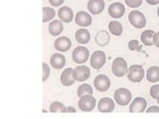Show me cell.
I'll use <instances>...</instances> for the list:
<instances>
[{
  "instance_id": "35",
  "label": "cell",
  "mask_w": 159,
  "mask_h": 119,
  "mask_svg": "<svg viewBox=\"0 0 159 119\" xmlns=\"http://www.w3.org/2000/svg\"><path fill=\"white\" fill-rule=\"evenodd\" d=\"M145 1L148 4H150V5H157V4H159V0H145Z\"/></svg>"
},
{
  "instance_id": "8",
  "label": "cell",
  "mask_w": 159,
  "mask_h": 119,
  "mask_svg": "<svg viewBox=\"0 0 159 119\" xmlns=\"http://www.w3.org/2000/svg\"><path fill=\"white\" fill-rule=\"evenodd\" d=\"M93 84L97 90L104 92L108 90V88L111 87V79L108 78V77L104 76V74H98L94 78Z\"/></svg>"
},
{
  "instance_id": "2",
  "label": "cell",
  "mask_w": 159,
  "mask_h": 119,
  "mask_svg": "<svg viewBox=\"0 0 159 119\" xmlns=\"http://www.w3.org/2000/svg\"><path fill=\"white\" fill-rule=\"evenodd\" d=\"M114 100L120 106H125L131 100V92L129 89L120 87L114 91Z\"/></svg>"
},
{
  "instance_id": "29",
  "label": "cell",
  "mask_w": 159,
  "mask_h": 119,
  "mask_svg": "<svg viewBox=\"0 0 159 119\" xmlns=\"http://www.w3.org/2000/svg\"><path fill=\"white\" fill-rule=\"evenodd\" d=\"M50 73H51V69H50V67L46 63H43V77H42V81L43 82H46L47 79L50 77Z\"/></svg>"
},
{
  "instance_id": "4",
  "label": "cell",
  "mask_w": 159,
  "mask_h": 119,
  "mask_svg": "<svg viewBox=\"0 0 159 119\" xmlns=\"http://www.w3.org/2000/svg\"><path fill=\"white\" fill-rule=\"evenodd\" d=\"M128 20L134 28L141 29L146 25V18L142 12L138 10H133L128 15Z\"/></svg>"
},
{
  "instance_id": "26",
  "label": "cell",
  "mask_w": 159,
  "mask_h": 119,
  "mask_svg": "<svg viewBox=\"0 0 159 119\" xmlns=\"http://www.w3.org/2000/svg\"><path fill=\"white\" fill-rule=\"evenodd\" d=\"M56 12L53 8L50 7H43V22L46 23L48 21H51V20L55 17Z\"/></svg>"
},
{
  "instance_id": "33",
  "label": "cell",
  "mask_w": 159,
  "mask_h": 119,
  "mask_svg": "<svg viewBox=\"0 0 159 119\" xmlns=\"http://www.w3.org/2000/svg\"><path fill=\"white\" fill-rule=\"evenodd\" d=\"M147 113H151V112H158L159 113V106H150L147 110H146Z\"/></svg>"
},
{
  "instance_id": "17",
  "label": "cell",
  "mask_w": 159,
  "mask_h": 119,
  "mask_svg": "<svg viewBox=\"0 0 159 119\" xmlns=\"http://www.w3.org/2000/svg\"><path fill=\"white\" fill-rule=\"evenodd\" d=\"M58 16H59L60 20H61L62 22L70 23V22H72V20L74 18V12L70 7L63 6V7H61L59 9Z\"/></svg>"
},
{
  "instance_id": "14",
  "label": "cell",
  "mask_w": 159,
  "mask_h": 119,
  "mask_svg": "<svg viewBox=\"0 0 159 119\" xmlns=\"http://www.w3.org/2000/svg\"><path fill=\"white\" fill-rule=\"evenodd\" d=\"M104 9V1L103 0H89L88 2V10L93 15H98L102 13Z\"/></svg>"
},
{
  "instance_id": "32",
  "label": "cell",
  "mask_w": 159,
  "mask_h": 119,
  "mask_svg": "<svg viewBox=\"0 0 159 119\" xmlns=\"http://www.w3.org/2000/svg\"><path fill=\"white\" fill-rule=\"evenodd\" d=\"M64 1H65V0H49L50 4H51L52 6H54V7L61 6V5L64 3Z\"/></svg>"
},
{
  "instance_id": "38",
  "label": "cell",
  "mask_w": 159,
  "mask_h": 119,
  "mask_svg": "<svg viewBox=\"0 0 159 119\" xmlns=\"http://www.w3.org/2000/svg\"><path fill=\"white\" fill-rule=\"evenodd\" d=\"M157 102H158V104H159V96L157 97Z\"/></svg>"
},
{
  "instance_id": "20",
  "label": "cell",
  "mask_w": 159,
  "mask_h": 119,
  "mask_svg": "<svg viewBox=\"0 0 159 119\" xmlns=\"http://www.w3.org/2000/svg\"><path fill=\"white\" fill-rule=\"evenodd\" d=\"M63 22L61 20H54L51 23L49 24V33L52 35V36H59L60 34L63 32Z\"/></svg>"
},
{
  "instance_id": "22",
  "label": "cell",
  "mask_w": 159,
  "mask_h": 119,
  "mask_svg": "<svg viewBox=\"0 0 159 119\" xmlns=\"http://www.w3.org/2000/svg\"><path fill=\"white\" fill-rule=\"evenodd\" d=\"M154 34H155V32L152 31V30H145V31L142 32L140 35L141 42L145 45V46H152V45H154V42H153Z\"/></svg>"
},
{
  "instance_id": "15",
  "label": "cell",
  "mask_w": 159,
  "mask_h": 119,
  "mask_svg": "<svg viewBox=\"0 0 159 119\" xmlns=\"http://www.w3.org/2000/svg\"><path fill=\"white\" fill-rule=\"evenodd\" d=\"M114 101L109 97H103L98 102V108L101 112H111L114 109Z\"/></svg>"
},
{
  "instance_id": "28",
  "label": "cell",
  "mask_w": 159,
  "mask_h": 119,
  "mask_svg": "<svg viewBox=\"0 0 159 119\" xmlns=\"http://www.w3.org/2000/svg\"><path fill=\"white\" fill-rule=\"evenodd\" d=\"M128 49L130 51H138V52H141V47L139 45L137 40H130L128 42Z\"/></svg>"
},
{
  "instance_id": "1",
  "label": "cell",
  "mask_w": 159,
  "mask_h": 119,
  "mask_svg": "<svg viewBox=\"0 0 159 119\" xmlns=\"http://www.w3.org/2000/svg\"><path fill=\"white\" fill-rule=\"evenodd\" d=\"M111 71L114 76L117 77H121L123 76H125L128 72L126 61L123 58L114 59V61L112 62L111 64Z\"/></svg>"
},
{
  "instance_id": "7",
  "label": "cell",
  "mask_w": 159,
  "mask_h": 119,
  "mask_svg": "<svg viewBox=\"0 0 159 119\" xmlns=\"http://www.w3.org/2000/svg\"><path fill=\"white\" fill-rule=\"evenodd\" d=\"M106 60H107V56H106V54H104V52L96 51V52H93L91 56L89 62H91V66L94 69H99L104 66Z\"/></svg>"
},
{
  "instance_id": "11",
  "label": "cell",
  "mask_w": 159,
  "mask_h": 119,
  "mask_svg": "<svg viewBox=\"0 0 159 119\" xmlns=\"http://www.w3.org/2000/svg\"><path fill=\"white\" fill-rule=\"evenodd\" d=\"M124 12H125V7H124V5L120 2H114L109 5V7H108V14L111 15L112 18H116V19L121 18L124 15Z\"/></svg>"
},
{
  "instance_id": "16",
  "label": "cell",
  "mask_w": 159,
  "mask_h": 119,
  "mask_svg": "<svg viewBox=\"0 0 159 119\" xmlns=\"http://www.w3.org/2000/svg\"><path fill=\"white\" fill-rule=\"evenodd\" d=\"M76 82V79L74 77V69L72 68H68L64 69V72L61 74V82L65 86H73Z\"/></svg>"
},
{
  "instance_id": "21",
  "label": "cell",
  "mask_w": 159,
  "mask_h": 119,
  "mask_svg": "<svg viewBox=\"0 0 159 119\" xmlns=\"http://www.w3.org/2000/svg\"><path fill=\"white\" fill-rule=\"evenodd\" d=\"M76 40L80 44H83V45L88 44L89 42V40H91V34H89V32L84 28L79 29L76 32Z\"/></svg>"
},
{
  "instance_id": "30",
  "label": "cell",
  "mask_w": 159,
  "mask_h": 119,
  "mask_svg": "<svg viewBox=\"0 0 159 119\" xmlns=\"http://www.w3.org/2000/svg\"><path fill=\"white\" fill-rule=\"evenodd\" d=\"M124 2L130 8H137L141 5L142 0H124Z\"/></svg>"
},
{
  "instance_id": "13",
  "label": "cell",
  "mask_w": 159,
  "mask_h": 119,
  "mask_svg": "<svg viewBox=\"0 0 159 119\" xmlns=\"http://www.w3.org/2000/svg\"><path fill=\"white\" fill-rule=\"evenodd\" d=\"M54 47L59 52H67L72 47V41L68 37H60L55 41Z\"/></svg>"
},
{
  "instance_id": "6",
  "label": "cell",
  "mask_w": 159,
  "mask_h": 119,
  "mask_svg": "<svg viewBox=\"0 0 159 119\" xmlns=\"http://www.w3.org/2000/svg\"><path fill=\"white\" fill-rule=\"evenodd\" d=\"M72 58L76 64H84L89 58V52L86 47H77L73 51Z\"/></svg>"
},
{
  "instance_id": "9",
  "label": "cell",
  "mask_w": 159,
  "mask_h": 119,
  "mask_svg": "<svg viewBox=\"0 0 159 119\" xmlns=\"http://www.w3.org/2000/svg\"><path fill=\"white\" fill-rule=\"evenodd\" d=\"M147 106V101L143 97L134 98L129 105V112L131 113H141L145 111Z\"/></svg>"
},
{
  "instance_id": "27",
  "label": "cell",
  "mask_w": 159,
  "mask_h": 119,
  "mask_svg": "<svg viewBox=\"0 0 159 119\" xmlns=\"http://www.w3.org/2000/svg\"><path fill=\"white\" fill-rule=\"evenodd\" d=\"M66 106L64 105L62 102L55 101L50 105V112L55 113V112H66Z\"/></svg>"
},
{
  "instance_id": "18",
  "label": "cell",
  "mask_w": 159,
  "mask_h": 119,
  "mask_svg": "<svg viewBox=\"0 0 159 119\" xmlns=\"http://www.w3.org/2000/svg\"><path fill=\"white\" fill-rule=\"evenodd\" d=\"M50 64L55 69H61L66 64V58L62 54H54L50 59Z\"/></svg>"
},
{
  "instance_id": "37",
  "label": "cell",
  "mask_w": 159,
  "mask_h": 119,
  "mask_svg": "<svg viewBox=\"0 0 159 119\" xmlns=\"http://www.w3.org/2000/svg\"><path fill=\"white\" fill-rule=\"evenodd\" d=\"M157 15H158V17H159V7L157 8Z\"/></svg>"
},
{
  "instance_id": "31",
  "label": "cell",
  "mask_w": 159,
  "mask_h": 119,
  "mask_svg": "<svg viewBox=\"0 0 159 119\" xmlns=\"http://www.w3.org/2000/svg\"><path fill=\"white\" fill-rule=\"evenodd\" d=\"M150 95L152 98L157 99V97L159 96V84H154L150 88Z\"/></svg>"
},
{
  "instance_id": "36",
  "label": "cell",
  "mask_w": 159,
  "mask_h": 119,
  "mask_svg": "<svg viewBox=\"0 0 159 119\" xmlns=\"http://www.w3.org/2000/svg\"><path fill=\"white\" fill-rule=\"evenodd\" d=\"M66 112H76V109H75L73 106H69V107H67L66 108Z\"/></svg>"
},
{
  "instance_id": "34",
  "label": "cell",
  "mask_w": 159,
  "mask_h": 119,
  "mask_svg": "<svg viewBox=\"0 0 159 119\" xmlns=\"http://www.w3.org/2000/svg\"><path fill=\"white\" fill-rule=\"evenodd\" d=\"M153 42H154V45H156V47L159 48V32H157V33L154 34Z\"/></svg>"
},
{
  "instance_id": "24",
  "label": "cell",
  "mask_w": 159,
  "mask_h": 119,
  "mask_svg": "<svg viewBox=\"0 0 159 119\" xmlns=\"http://www.w3.org/2000/svg\"><path fill=\"white\" fill-rule=\"evenodd\" d=\"M108 30L113 36H120L123 32L122 24L118 21H111L108 23Z\"/></svg>"
},
{
  "instance_id": "12",
  "label": "cell",
  "mask_w": 159,
  "mask_h": 119,
  "mask_svg": "<svg viewBox=\"0 0 159 119\" xmlns=\"http://www.w3.org/2000/svg\"><path fill=\"white\" fill-rule=\"evenodd\" d=\"M75 21H76V24L79 25V26L82 27H89V25L92 24L93 18L88 12L86 11H80L77 13L76 17H75Z\"/></svg>"
},
{
  "instance_id": "3",
  "label": "cell",
  "mask_w": 159,
  "mask_h": 119,
  "mask_svg": "<svg viewBox=\"0 0 159 119\" xmlns=\"http://www.w3.org/2000/svg\"><path fill=\"white\" fill-rule=\"evenodd\" d=\"M144 77V69L140 64H132L128 68L127 78L131 82H140Z\"/></svg>"
},
{
  "instance_id": "25",
  "label": "cell",
  "mask_w": 159,
  "mask_h": 119,
  "mask_svg": "<svg viewBox=\"0 0 159 119\" xmlns=\"http://www.w3.org/2000/svg\"><path fill=\"white\" fill-rule=\"evenodd\" d=\"M93 87L88 83H84V84H82V86H80L78 87V91H77L79 97H82L84 95H86V94L93 95Z\"/></svg>"
},
{
  "instance_id": "23",
  "label": "cell",
  "mask_w": 159,
  "mask_h": 119,
  "mask_svg": "<svg viewBox=\"0 0 159 119\" xmlns=\"http://www.w3.org/2000/svg\"><path fill=\"white\" fill-rule=\"evenodd\" d=\"M146 78L150 82H159V67H151L147 69Z\"/></svg>"
},
{
  "instance_id": "19",
  "label": "cell",
  "mask_w": 159,
  "mask_h": 119,
  "mask_svg": "<svg viewBox=\"0 0 159 119\" xmlns=\"http://www.w3.org/2000/svg\"><path fill=\"white\" fill-rule=\"evenodd\" d=\"M109 40H111V35H109L108 32L104 31V30H102L97 33L96 37H94V41L96 43L101 47H104L109 43Z\"/></svg>"
},
{
  "instance_id": "5",
  "label": "cell",
  "mask_w": 159,
  "mask_h": 119,
  "mask_svg": "<svg viewBox=\"0 0 159 119\" xmlns=\"http://www.w3.org/2000/svg\"><path fill=\"white\" fill-rule=\"evenodd\" d=\"M96 98L93 95H89V94H86L82 97H80L79 100V108L81 109L82 111L84 112H89L92 111L93 109L96 107Z\"/></svg>"
},
{
  "instance_id": "10",
  "label": "cell",
  "mask_w": 159,
  "mask_h": 119,
  "mask_svg": "<svg viewBox=\"0 0 159 119\" xmlns=\"http://www.w3.org/2000/svg\"><path fill=\"white\" fill-rule=\"evenodd\" d=\"M91 76V71L87 66H79L74 68V77L77 82H84Z\"/></svg>"
}]
</instances>
